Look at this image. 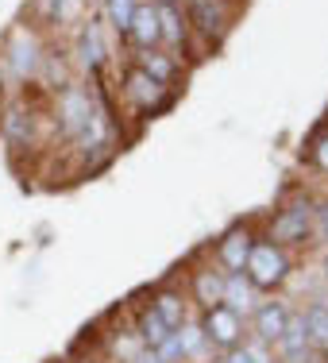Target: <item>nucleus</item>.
Segmentation results:
<instances>
[{"label":"nucleus","mask_w":328,"mask_h":363,"mask_svg":"<svg viewBox=\"0 0 328 363\" xmlns=\"http://www.w3.org/2000/svg\"><path fill=\"white\" fill-rule=\"evenodd\" d=\"M205 340H213L217 348H236L239 340V313L228 306H213L209 313H205V325H201Z\"/></svg>","instance_id":"3"},{"label":"nucleus","mask_w":328,"mask_h":363,"mask_svg":"<svg viewBox=\"0 0 328 363\" xmlns=\"http://www.w3.org/2000/svg\"><path fill=\"white\" fill-rule=\"evenodd\" d=\"M286 321H290V313L278 306V301H271V306H263L255 313V333L263 336V340H278L282 328H286Z\"/></svg>","instance_id":"10"},{"label":"nucleus","mask_w":328,"mask_h":363,"mask_svg":"<svg viewBox=\"0 0 328 363\" xmlns=\"http://www.w3.org/2000/svg\"><path fill=\"white\" fill-rule=\"evenodd\" d=\"M224 301H228V309H247L251 306V282H247L244 271H232V279L224 282Z\"/></svg>","instance_id":"12"},{"label":"nucleus","mask_w":328,"mask_h":363,"mask_svg":"<svg viewBox=\"0 0 328 363\" xmlns=\"http://www.w3.org/2000/svg\"><path fill=\"white\" fill-rule=\"evenodd\" d=\"M105 8H108L112 28H116L120 35H128V28H132V16H135V0H105Z\"/></svg>","instance_id":"14"},{"label":"nucleus","mask_w":328,"mask_h":363,"mask_svg":"<svg viewBox=\"0 0 328 363\" xmlns=\"http://www.w3.org/2000/svg\"><path fill=\"white\" fill-rule=\"evenodd\" d=\"M140 363H166V359H162V356H159V352H154V348H151V352H143V356H140Z\"/></svg>","instance_id":"25"},{"label":"nucleus","mask_w":328,"mask_h":363,"mask_svg":"<svg viewBox=\"0 0 328 363\" xmlns=\"http://www.w3.org/2000/svg\"><path fill=\"white\" fill-rule=\"evenodd\" d=\"M47 8H50V12H55V8H62V0H47Z\"/></svg>","instance_id":"27"},{"label":"nucleus","mask_w":328,"mask_h":363,"mask_svg":"<svg viewBox=\"0 0 328 363\" xmlns=\"http://www.w3.org/2000/svg\"><path fill=\"white\" fill-rule=\"evenodd\" d=\"M8 135H12V143H23V116L20 112H12V120H8Z\"/></svg>","instance_id":"23"},{"label":"nucleus","mask_w":328,"mask_h":363,"mask_svg":"<svg viewBox=\"0 0 328 363\" xmlns=\"http://www.w3.org/2000/svg\"><path fill=\"white\" fill-rule=\"evenodd\" d=\"M313 159H317V162H321V167L328 170V140H321V143H317V151H313Z\"/></svg>","instance_id":"24"},{"label":"nucleus","mask_w":328,"mask_h":363,"mask_svg":"<svg viewBox=\"0 0 328 363\" xmlns=\"http://www.w3.org/2000/svg\"><path fill=\"white\" fill-rule=\"evenodd\" d=\"M282 352H286L290 363H305L309 356V333H305V317H293V321H286V328H282L278 336Z\"/></svg>","instance_id":"9"},{"label":"nucleus","mask_w":328,"mask_h":363,"mask_svg":"<svg viewBox=\"0 0 328 363\" xmlns=\"http://www.w3.org/2000/svg\"><path fill=\"white\" fill-rule=\"evenodd\" d=\"M305 333H309V344H328V309L324 306H313L305 313Z\"/></svg>","instance_id":"15"},{"label":"nucleus","mask_w":328,"mask_h":363,"mask_svg":"<svg viewBox=\"0 0 328 363\" xmlns=\"http://www.w3.org/2000/svg\"><path fill=\"white\" fill-rule=\"evenodd\" d=\"M128 97H132L140 108H154V105H162V97H166V85L154 82V77L143 74V70H132L128 74Z\"/></svg>","instance_id":"5"},{"label":"nucleus","mask_w":328,"mask_h":363,"mask_svg":"<svg viewBox=\"0 0 328 363\" xmlns=\"http://www.w3.org/2000/svg\"><path fill=\"white\" fill-rule=\"evenodd\" d=\"M189 20L201 28V35H224V8L217 0H189Z\"/></svg>","instance_id":"8"},{"label":"nucleus","mask_w":328,"mask_h":363,"mask_svg":"<svg viewBox=\"0 0 328 363\" xmlns=\"http://www.w3.org/2000/svg\"><path fill=\"white\" fill-rule=\"evenodd\" d=\"M154 12H159V39H166L170 47L178 50L186 43V16H182V8H178L174 0H159Z\"/></svg>","instance_id":"4"},{"label":"nucleus","mask_w":328,"mask_h":363,"mask_svg":"<svg viewBox=\"0 0 328 363\" xmlns=\"http://www.w3.org/2000/svg\"><path fill=\"white\" fill-rule=\"evenodd\" d=\"M244 274L251 286H274V282L286 279V255L278 252V244H251L247 252V263H244Z\"/></svg>","instance_id":"1"},{"label":"nucleus","mask_w":328,"mask_h":363,"mask_svg":"<svg viewBox=\"0 0 328 363\" xmlns=\"http://www.w3.org/2000/svg\"><path fill=\"white\" fill-rule=\"evenodd\" d=\"M324 271H328V263H324Z\"/></svg>","instance_id":"28"},{"label":"nucleus","mask_w":328,"mask_h":363,"mask_svg":"<svg viewBox=\"0 0 328 363\" xmlns=\"http://www.w3.org/2000/svg\"><path fill=\"white\" fill-rule=\"evenodd\" d=\"M197 298H201L209 309L220 306V301H224V279H220V274H213V271L197 274Z\"/></svg>","instance_id":"13"},{"label":"nucleus","mask_w":328,"mask_h":363,"mask_svg":"<svg viewBox=\"0 0 328 363\" xmlns=\"http://www.w3.org/2000/svg\"><path fill=\"white\" fill-rule=\"evenodd\" d=\"M321 236L328 240V205H324V209H321Z\"/></svg>","instance_id":"26"},{"label":"nucleus","mask_w":328,"mask_h":363,"mask_svg":"<svg viewBox=\"0 0 328 363\" xmlns=\"http://www.w3.org/2000/svg\"><path fill=\"white\" fill-rule=\"evenodd\" d=\"M140 70H143V74H151L154 82H162V85H166L170 77H174V62H170L166 55H154V50H147V55H143V66H140Z\"/></svg>","instance_id":"17"},{"label":"nucleus","mask_w":328,"mask_h":363,"mask_svg":"<svg viewBox=\"0 0 328 363\" xmlns=\"http://www.w3.org/2000/svg\"><path fill=\"white\" fill-rule=\"evenodd\" d=\"M154 313L162 317V325H166V328H178V325H182V298H178V294H162L159 306H154Z\"/></svg>","instance_id":"19"},{"label":"nucleus","mask_w":328,"mask_h":363,"mask_svg":"<svg viewBox=\"0 0 328 363\" xmlns=\"http://www.w3.org/2000/svg\"><path fill=\"white\" fill-rule=\"evenodd\" d=\"M128 35L140 43L143 50H151L154 43H159V12H154V4H135V16H132Z\"/></svg>","instance_id":"7"},{"label":"nucleus","mask_w":328,"mask_h":363,"mask_svg":"<svg viewBox=\"0 0 328 363\" xmlns=\"http://www.w3.org/2000/svg\"><path fill=\"white\" fill-rule=\"evenodd\" d=\"M89 124H93L89 97H85L81 89H70V93H66V101H62V128L70 135H77V132H85Z\"/></svg>","instance_id":"6"},{"label":"nucleus","mask_w":328,"mask_h":363,"mask_svg":"<svg viewBox=\"0 0 328 363\" xmlns=\"http://www.w3.org/2000/svg\"><path fill=\"white\" fill-rule=\"evenodd\" d=\"M228 363H266V356H259V352L244 348V352H232V356H228Z\"/></svg>","instance_id":"22"},{"label":"nucleus","mask_w":328,"mask_h":363,"mask_svg":"<svg viewBox=\"0 0 328 363\" xmlns=\"http://www.w3.org/2000/svg\"><path fill=\"white\" fill-rule=\"evenodd\" d=\"M247 252H251V236H247V232H232V236L220 244V259H224L228 271H244Z\"/></svg>","instance_id":"11"},{"label":"nucleus","mask_w":328,"mask_h":363,"mask_svg":"<svg viewBox=\"0 0 328 363\" xmlns=\"http://www.w3.org/2000/svg\"><path fill=\"white\" fill-rule=\"evenodd\" d=\"M201 328H186V333L182 336H178V340H182V352H197V348H201Z\"/></svg>","instance_id":"21"},{"label":"nucleus","mask_w":328,"mask_h":363,"mask_svg":"<svg viewBox=\"0 0 328 363\" xmlns=\"http://www.w3.org/2000/svg\"><path fill=\"white\" fill-rule=\"evenodd\" d=\"M313 228V205L309 201H293L290 209H282V217L274 220V244H293V240H305Z\"/></svg>","instance_id":"2"},{"label":"nucleus","mask_w":328,"mask_h":363,"mask_svg":"<svg viewBox=\"0 0 328 363\" xmlns=\"http://www.w3.org/2000/svg\"><path fill=\"white\" fill-rule=\"evenodd\" d=\"M101 58H105V47H101V31L89 23V28L81 31V62H85V66H101Z\"/></svg>","instance_id":"18"},{"label":"nucleus","mask_w":328,"mask_h":363,"mask_svg":"<svg viewBox=\"0 0 328 363\" xmlns=\"http://www.w3.org/2000/svg\"><path fill=\"white\" fill-rule=\"evenodd\" d=\"M12 62H16V70H20V74H28L31 66H35V43H28V55H23V35L16 39V58H12Z\"/></svg>","instance_id":"20"},{"label":"nucleus","mask_w":328,"mask_h":363,"mask_svg":"<svg viewBox=\"0 0 328 363\" xmlns=\"http://www.w3.org/2000/svg\"><path fill=\"white\" fill-rule=\"evenodd\" d=\"M140 336H143V344H151V348H159V344L170 336V328L162 325V317L151 309V313H143V321H140Z\"/></svg>","instance_id":"16"}]
</instances>
